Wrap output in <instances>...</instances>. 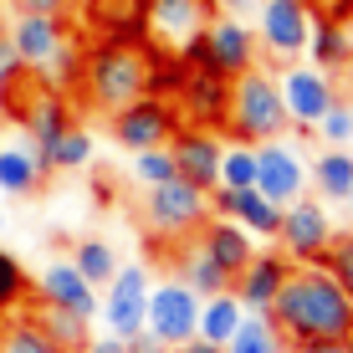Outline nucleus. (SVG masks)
<instances>
[{"label":"nucleus","mask_w":353,"mask_h":353,"mask_svg":"<svg viewBox=\"0 0 353 353\" xmlns=\"http://www.w3.org/2000/svg\"><path fill=\"white\" fill-rule=\"evenodd\" d=\"M307 179H312V194L327 205H343L353 194V149H333L323 143V154L307 159Z\"/></svg>","instance_id":"obj_25"},{"label":"nucleus","mask_w":353,"mask_h":353,"mask_svg":"<svg viewBox=\"0 0 353 353\" xmlns=\"http://www.w3.org/2000/svg\"><path fill=\"white\" fill-rule=\"evenodd\" d=\"M179 128H185V118H179L174 97H164V92H143V97H133L128 108L108 113V133H113V143L123 154L159 149V143H169Z\"/></svg>","instance_id":"obj_7"},{"label":"nucleus","mask_w":353,"mask_h":353,"mask_svg":"<svg viewBox=\"0 0 353 353\" xmlns=\"http://www.w3.org/2000/svg\"><path fill=\"white\" fill-rule=\"evenodd\" d=\"M174 276H179L185 287H194L200 297H215V292H225L230 282H236V276H230L194 236H190V241H174Z\"/></svg>","instance_id":"obj_24"},{"label":"nucleus","mask_w":353,"mask_h":353,"mask_svg":"<svg viewBox=\"0 0 353 353\" xmlns=\"http://www.w3.org/2000/svg\"><path fill=\"white\" fill-rule=\"evenodd\" d=\"M174 353H225L221 343H205V338H190V343H179Z\"/></svg>","instance_id":"obj_43"},{"label":"nucleus","mask_w":353,"mask_h":353,"mask_svg":"<svg viewBox=\"0 0 353 353\" xmlns=\"http://www.w3.org/2000/svg\"><path fill=\"white\" fill-rule=\"evenodd\" d=\"M312 133H318L323 143H333V149H353V103L343 92H338V103L318 118V128H312Z\"/></svg>","instance_id":"obj_36"},{"label":"nucleus","mask_w":353,"mask_h":353,"mask_svg":"<svg viewBox=\"0 0 353 353\" xmlns=\"http://www.w3.org/2000/svg\"><path fill=\"white\" fill-rule=\"evenodd\" d=\"M16 123H21V133L36 143V154H46L72 123H77V113H72V97H67V92L31 82V92L16 103Z\"/></svg>","instance_id":"obj_16"},{"label":"nucleus","mask_w":353,"mask_h":353,"mask_svg":"<svg viewBox=\"0 0 353 353\" xmlns=\"http://www.w3.org/2000/svg\"><path fill=\"white\" fill-rule=\"evenodd\" d=\"M215 0H143V36H149L154 57H185L200 31L210 26Z\"/></svg>","instance_id":"obj_9"},{"label":"nucleus","mask_w":353,"mask_h":353,"mask_svg":"<svg viewBox=\"0 0 353 353\" xmlns=\"http://www.w3.org/2000/svg\"><path fill=\"white\" fill-rule=\"evenodd\" d=\"M128 174H133V185H139V190H149V185H164V179H174L179 169H174V154H169V143H159V149L128 154Z\"/></svg>","instance_id":"obj_34"},{"label":"nucleus","mask_w":353,"mask_h":353,"mask_svg":"<svg viewBox=\"0 0 353 353\" xmlns=\"http://www.w3.org/2000/svg\"><path fill=\"white\" fill-rule=\"evenodd\" d=\"M221 185H225V190L256 185V143L225 139V154H221Z\"/></svg>","instance_id":"obj_33"},{"label":"nucleus","mask_w":353,"mask_h":353,"mask_svg":"<svg viewBox=\"0 0 353 353\" xmlns=\"http://www.w3.org/2000/svg\"><path fill=\"white\" fill-rule=\"evenodd\" d=\"M225 353H287V338L276 333L272 318H261V312H246V323L236 327V338L225 343Z\"/></svg>","instance_id":"obj_30"},{"label":"nucleus","mask_w":353,"mask_h":353,"mask_svg":"<svg viewBox=\"0 0 353 353\" xmlns=\"http://www.w3.org/2000/svg\"><path fill=\"white\" fill-rule=\"evenodd\" d=\"M149 327L154 338H164L169 348L190 343L194 327H200V292L185 287L179 276H164V282L149 287Z\"/></svg>","instance_id":"obj_13"},{"label":"nucleus","mask_w":353,"mask_h":353,"mask_svg":"<svg viewBox=\"0 0 353 353\" xmlns=\"http://www.w3.org/2000/svg\"><path fill=\"white\" fill-rule=\"evenodd\" d=\"M276 82H282V103H287V118H292V128H297V133H312V128H318V118L338 103L333 72H323L312 62H287L282 72H276Z\"/></svg>","instance_id":"obj_12"},{"label":"nucleus","mask_w":353,"mask_h":353,"mask_svg":"<svg viewBox=\"0 0 353 353\" xmlns=\"http://www.w3.org/2000/svg\"><path fill=\"white\" fill-rule=\"evenodd\" d=\"M16 10H31V16H72L82 0H10Z\"/></svg>","instance_id":"obj_38"},{"label":"nucleus","mask_w":353,"mask_h":353,"mask_svg":"<svg viewBox=\"0 0 353 353\" xmlns=\"http://www.w3.org/2000/svg\"><path fill=\"white\" fill-rule=\"evenodd\" d=\"M323 266L338 276V287H343L348 297H353V236H333V246H327Z\"/></svg>","instance_id":"obj_37"},{"label":"nucleus","mask_w":353,"mask_h":353,"mask_svg":"<svg viewBox=\"0 0 353 353\" xmlns=\"http://www.w3.org/2000/svg\"><path fill=\"white\" fill-rule=\"evenodd\" d=\"M194 241H200V246L210 251V256L221 261L230 276H236L241 266H246L251 256H256V236H251L246 225H236L230 215H210V221H205L200 230H194Z\"/></svg>","instance_id":"obj_22"},{"label":"nucleus","mask_w":353,"mask_h":353,"mask_svg":"<svg viewBox=\"0 0 353 353\" xmlns=\"http://www.w3.org/2000/svg\"><path fill=\"white\" fill-rule=\"evenodd\" d=\"M0 230H6V200H0Z\"/></svg>","instance_id":"obj_44"},{"label":"nucleus","mask_w":353,"mask_h":353,"mask_svg":"<svg viewBox=\"0 0 353 353\" xmlns=\"http://www.w3.org/2000/svg\"><path fill=\"white\" fill-rule=\"evenodd\" d=\"M36 302H52V307H67V312H77V318H97V307H103V292H97L88 276L72 266V256L62 261H46L41 266V276H36Z\"/></svg>","instance_id":"obj_18"},{"label":"nucleus","mask_w":353,"mask_h":353,"mask_svg":"<svg viewBox=\"0 0 353 353\" xmlns=\"http://www.w3.org/2000/svg\"><path fill=\"white\" fill-rule=\"evenodd\" d=\"M26 302H31V276H26V266L0 246V323L16 318Z\"/></svg>","instance_id":"obj_31"},{"label":"nucleus","mask_w":353,"mask_h":353,"mask_svg":"<svg viewBox=\"0 0 353 353\" xmlns=\"http://www.w3.org/2000/svg\"><path fill=\"white\" fill-rule=\"evenodd\" d=\"M128 353H174V348H169L164 338H154L149 327H143V333H133V338H128Z\"/></svg>","instance_id":"obj_40"},{"label":"nucleus","mask_w":353,"mask_h":353,"mask_svg":"<svg viewBox=\"0 0 353 353\" xmlns=\"http://www.w3.org/2000/svg\"><path fill=\"white\" fill-rule=\"evenodd\" d=\"M149 77H154V62L143 46L123 41V36H113V41H97L88 57H82V77H77V92L82 103L92 108V113H118V108H128L133 97L149 92Z\"/></svg>","instance_id":"obj_3"},{"label":"nucleus","mask_w":353,"mask_h":353,"mask_svg":"<svg viewBox=\"0 0 353 353\" xmlns=\"http://www.w3.org/2000/svg\"><path fill=\"white\" fill-rule=\"evenodd\" d=\"M26 67H21V57H16V46H10V36L0 31V113H16V97L21 88H26Z\"/></svg>","instance_id":"obj_35"},{"label":"nucleus","mask_w":353,"mask_h":353,"mask_svg":"<svg viewBox=\"0 0 353 353\" xmlns=\"http://www.w3.org/2000/svg\"><path fill=\"white\" fill-rule=\"evenodd\" d=\"M256 190L272 194L276 205H292L297 194L312 190V179H307V154H302L287 133H282V139L256 143Z\"/></svg>","instance_id":"obj_14"},{"label":"nucleus","mask_w":353,"mask_h":353,"mask_svg":"<svg viewBox=\"0 0 353 353\" xmlns=\"http://www.w3.org/2000/svg\"><path fill=\"white\" fill-rule=\"evenodd\" d=\"M292 128L287 103H282V82H276L272 67H251L241 77H230V108H225V139L241 143H266V139H282Z\"/></svg>","instance_id":"obj_4"},{"label":"nucleus","mask_w":353,"mask_h":353,"mask_svg":"<svg viewBox=\"0 0 353 353\" xmlns=\"http://www.w3.org/2000/svg\"><path fill=\"white\" fill-rule=\"evenodd\" d=\"M72 266H77V272L88 276L92 287H108V282H113V272H118L123 261H118L113 241H103V236H82L77 246H72Z\"/></svg>","instance_id":"obj_29"},{"label":"nucleus","mask_w":353,"mask_h":353,"mask_svg":"<svg viewBox=\"0 0 353 353\" xmlns=\"http://www.w3.org/2000/svg\"><path fill=\"white\" fill-rule=\"evenodd\" d=\"M0 353H62L52 343V338L36 327V318L26 312V318H6L0 323Z\"/></svg>","instance_id":"obj_32"},{"label":"nucleus","mask_w":353,"mask_h":353,"mask_svg":"<svg viewBox=\"0 0 353 353\" xmlns=\"http://www.w3.org/2000/svg\"><path fill=\"white\" fill-rule=\"evenodd\" d=\"M174 108L179 118L194 128H225V108H230V77L210 67H190L185 62V77L174 88Z\"/></svg>","instance_id":"obj_15"},{"label":"nucleus","mask_w":353,"mask_h":353,"mask_svg":"<svg viewBox=\"0 0 353 353\" xmlns=\"http://www.w3.org/2000/svg\"><path fill=\"white\" fill-rule=\"evenodd\" d=\"M343 205H348V210H353V194H348V200H343Z\"/></svg>","instance_id":"obj_45"},{"label":"nucleus","mask_w":353,"mask_h":353,"mask_svg":"<svg viewBox=\"0 0 353 353\" xmlns=\"http://www.w3.org/2000/svg\"><path fill=\"white\" fill-rule=\"evenodd\" d=\"M92 154H97V139H92L82 123H72L62 139L41 154V164H46V174H77V169L92 164Z\"/></svg>","instance_id":"obj_28"},{"label":"nucleus","mask_w":353,"mask_h":353,"mask_svg":"<svg viewBox=\"0 0 353 353\" xmlns=\"http://www.w3.org/2000/svg\"><path fill=\"white\" fill-rule=\"evenodd\" d=\"M348 103H353V97H348Z\"/></svg>","instance_id":"obj_46"},{"label":"nucleus","mask_w":353,"mask_h":353,"mask_svg":"<svg viewBox=\"0 0 353 353\" xmlns=\"http://www.w3.org/2000/svg\"><path fill=\"white\" fill-rule=\"evenodd\" d=\"M179 62L210 67V72H221V77H241V72H251V67L261 62L256 26H251L246 16H225V10H215L210 26L200 31V41H194Z\"/></svg>","instance_id":"obj_6"},{"label":"nucleus","mask_w":353,"mask_h":353,"mask_svg":"<svg viewBox=\"0 0 353 353\" xmlns=\"http://www.w3.org/2000/svg\"><path fill=\"white\" fill-rule=\"evenodd\" d=\"M169 154H174L179 179H190V185H200V190L221 185V154H225V133L221 128H194V123H185L174 139H169Z\"/></svg>","instance_id":"obj_17"},{"label":"nucleus","mask_w":353,"mask_h":353,"mask_svg":"<svg viewBox=\"0 0 353 353\" xmlns=\"http://www.w3.org/2000/svg\"><path fill=\"white\" fill-rule=\"evenodd\" d=\"M241 323H246V307H241V297L225 287V292H215V297H200V327H194V338L225 348Z\"/></svg>","instance_id":"obj_26"},{"label":"nucleus","mask_w":353,"mask_h":353,"mask_svg":"<svg viewBox=\"0 0 353 353\" xmlns=\"http://www.w3.org/2000/svg\"><path fill=\"white\" fill-rule=\"evenodd\" d=\"M338 225L333 215H327V200L318 194H297L292 205H282V230H276V251L292 261V266H312L327 256V246H333Z\"/></svg>","instance_id":"obj_8"},{"label":"nucleus","mask_w":353,"mask_h":353,"mask_svg":"<svg viewBox=\"0 0 353 353\" xmlns=\"http://www.w3.org/2000/svg\"><path fill=\"white\" fill-rule=\"evenodd\" d=\"M251 26H256L261 57L272 67L302 62L307 57V36H312V6L307 0H261Z\"/></svg>","instance_id":"obj_10"},{"label":"nucleus","mask_w":353,"mask_h":353,"mask_svg":"<svg viewBox=\"0 0 353 353\" xmlns=\"http://www.w3.org/2000/svg\"><path fill=\"white\" fill-rule=\"evenodd\" d=\"M10 46H16L21 67H26L31 82L41 88H57V92H77V77H82V41L72 36L67 16H31V10H16V21L6 26Z\"/></svg>","instance_id":"obj_2"},{"label":"nucleus","mask_w":353,"mask_h":353,"mask_svg":"<svg viewBox=\"0 0 353 353\" xmlns=\"http://www.w3.org/2000/svg\"><path fill=\"white\" fill-rule=\"evenodd\" d=\"M292 353H353V338H312V343H292Z\"/></svg>","instance_id":"obj_39"},{"label":"nucleus","mask_w":353,"mask_h":353,"mask_svg":"<svg viewBox=\"0 0 353 353\" xmlns=\"http://www.w3.org/2000/svg\"><path fill=\"white\" fill-rule=\"evenodd\" d=\"M210 215H230V221L246 225L256 241H276V230H282V205H276L272 194H261L256 185H246V190L215 185L210 190Z\"/></svg>","instance_id":"obj_19"},{"label":"nucleus","mask_w":353,"mask_h":353,"mask_svg":"<svg viewBox=\"0 0 353 353\" xmlns=\"http://www.w3.org/2000/svg\"><path fill=\"white\" fill-rule=\"evenodd\" d=\"M46 185V164L36 154V143L21 139H0V200H31Z\"/></svg>","instance_id":"obj_21"},{"label":"nucleus","mask_w":353,"mask_h":353,"mask_svg":"<svg viewBox=\"0 0 353 353\" xmlns=\"http://www.w3.org/2000/svg\"><path fill=\"white\" fill-rule=\"evenodd\" d=\"M276 333L292 343H312V338H353V297L338 287V276L323 261L292 266L282 292H276L272 312Z\"/></svg>","instance_id":"obj_1"},{"label":"nucleus","mask_w":353,"mask_h":353,"mask_svg":"<svg viewBox=\"0 0 353 353\" xmlns=\"http://www.w3.org/2000/svg\"><path fill=\"white\" fill-rule=\"evenodd\" d=\"M31 318H36V327H41L62 353H82V348H88V338H92V323L88 318H77V312H67V307H52V302H36Z\"/></svg>","instance_id":"obj_27"},{"label":"nucleus","mask_w":353,"mask_h":353,"mask_svg":"<svg viewBox=\"0 0 353 353\" xmlns=\"http://www.w3.org/2000/svg\"><path fill=\"white\" fill-rule=\"evenodd\" d=\"M261 0H215V10H225V16H256Z\"/></svg>","instance_id":"obj_42"},{"label":"nucleus","mask_w":353,"mask_h":353,"mask_svg":"<svg viewBox=\"0 0 353 353\" xmlns=\"http://www.w3.org/2000/svg\"><path fill=\"white\" fill-rule=\"evenodd\" d=\"M307 62L323 72H348L353 67V26L338 16H312V36H307Z\"/></svg>","instance_id":"obj_23"},{"label":"nucleus","mask_w":353,"mask_h":353,"mask_svg":"<svg viewBox=\"0 0 353 353\" xmlns=\"http://www.w3.org/2000/svg\"><path fill=\"white\" fill-rule=\"evenodd\" d=\"M139 221L154 241H190L194 230L210 221V190L190 185V179H164V185H149L143 190V205H139Z\"/></svg>","instance_id":"obj_5"},{"label":"nucleus","mask_w":353,"mask_h":353,"mask_svg":"<svg viewBox=\"0 0 353 353\" xmlns=\"http://www.w3.org/2000/svg\"><path fill=\"white\" fill-rule=\"evenodd\" d=\"M287 272H292V261L282 256V251H261L256 246V256H251L246 266L236 272V282H230V292L241 297V307L246 312H272V302H276V292H282V282H287Z\"/></svg>","instance_id":"obj_20"},{"label":"nucleus","mask_w":353,"mask_h":353,"mask_svg":"<svg viewBox=\"0 0 353 353\" xmlns=\"http://www.w3.org/2000/svg\"><path fill=\"white\" fill-rule=\"evenodd\" d=\"M149 266L143 261H128L113 272V282L103 287V307H97V318H103V333H118V338H133L143 333V323H149Z\"/></svg>","instance_id":"obj_11"},{"label":"nucleus","mask_w":353,"mask_h":353,"mask_svg":"<svg viewBox=\"0 0 353 353\" xmlns=\"http://www.w3.org/2000/svg\"><path fill=\"white\" fill-rule=\"evenodd\" d=\"M82 353H128V338H118V333L88 338V348H82Z\"/></svg>","instance_id":"obj_41"}]
</instances>
